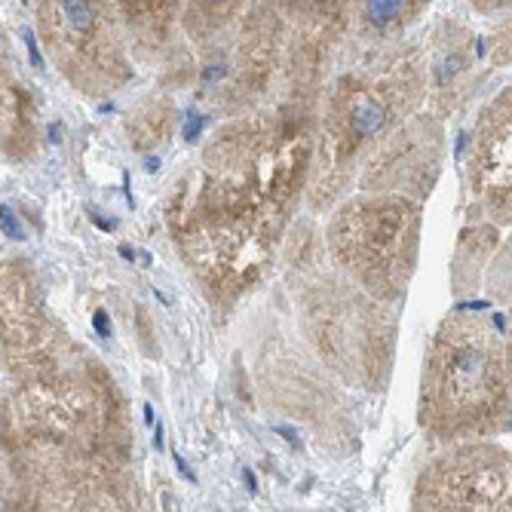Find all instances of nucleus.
Here are the masks:
<instances>
[{
    "instance_id": "1",
    "label": "nucleus",
    "mask_w": 512,
    "mask_h": 512,
    "mask_svg": "<svg viewBox=\"0 0 512 512\" xmlns=\"http://www.w3.org/2000/svg\"><path fill=\"white\" fill-rule=\"evenodd\" d=\"M427 108L424 43L393 40L365 46L322 92L316 160L307 184L313 212L332 209L356 188L362 166L387 138Z\"/></svg>"
},
{
    "instance_id": "2",
    "label": "nucleus",
    "mask_w": 512,
    "mask_h": 512,
    "mask_svg": "<svg viewBox=\"0 0 512 512\" xmlns=\"http://www.w3.org/2000/svg\"><path fill=\"white\" fill-rule=\"evenodd\" d=\"M417 424L436 442L494 439L512 430L503 329L482 310H451L430 338Z\"/></svg>"
},
{
    "instance_id": "3",
    "label": "nucleus",
    "mask_w": 512,
    "mask_h": 512,
    "mask_svg": "<svg viewBox=\"0 0 512 512\" xmlns=\"http://www.w3.org/2000/svg\"><path fill=\"white\" fill-rule=\"evenodd\" d=\"M7 451H65L129 463V405L111 371L83 353L46 378L10 384L4 393Z\"/></svg>"
},
{
    "instance_id": "4",
    "label": "nucleus",
    "mask_w": 512,
    "mask_h": 512,
    "mask_svg": "<svg viewBox=\"0 0 512 512\" xmlns=\"http://www.w3.org/2000/svg\"><path fill=\"white\" fill-rule=\"evenodd\" d=\"M301 273L298 319L316 359L344 384L384 393L399 338L396 307L365 292L338 264L319 267L313 261Z\"/></svg>"
},
{
    "instance_id": "5",
    "label": "nucleus",
    "mask_w": 512,
    "mask_h": 512,
    "mask_svg": "<svg viewBox=\"0 0 512 512\" xmlns=\"http://www.w3.org/2000/svg\"><path fill=\"white\" fill-rule=\"evenodd\" d=\"M424 206L405 194L344 197L325 227L329 258L378 301L399 307L421 258Z\"/></svg>"
},
{
    "instance_id": "6",
    "label": "nucleus",
    "mask_w": 512,
    "mask_h": 512,
    "mask_svg": "<svg viewBox=\"0 0 512 512\" xmlns=\"http://www.w3.org/2000/svg\"><path fill=\"white\" fill-rule=\"evenodd\" d=\"M126 0H34L46 59L86 99L114 96L135 77L123 19Z\"/></svg>"
},
{
    "instance_id": "7",
    "label": "nucleus",
    "mask_w": 512,
    "mask_h": 512,
    "mask_svg": "<svg viewBox=\"0 0 512 512\" xmlns=\"http://www.w3.org/2000/svg\"><path fill=\"white\" fill-rule=\"evenodd\" d=\"M289 46V19L276 0H255L246 16L221 40L197 50L194 86L206 108L224 117H240L261 108L283 89Z\"/></svg>"
},
{
    "instance_id": "8",
    "label": "nucleus",
    "mask_w": 512,
    "mask_h": 512,
    "mask_svg": "<svg viewBox=\"0 0 512 512\" xmlns=\"http://www.w3.org/2000/svg\"><path fill=\"white\" fill-rule=\"evenodd\" d=\"M4 509H138L129 463L65 451H7Z\"/></svg>"
},
{
    "instance_id": "9",
    "label": "nucleus",
    "mask_w": 512,
    "mask_h": 512,
    "mask_svg": "<svg viewBox=\"0 0 512 512\" xmlns=\"http://www.w3.org/2000/svg\"><path fill=\"white\" fill-rule=\"evenodd\" d=\"M411 509L512 512V451L491 439L451 442L417 476Z\"/></svg>"
},
{
    "instance_id": "10",
    "label": "nucleus",
    "mask_w": 512,
    "mask_h": 512,
    "mask_svg": "<svg viewBox=\"0 0 512 512\" xmlns=\"http://www.w3.org/2000/svg\"><path fill=\"white\" fill-rule=\"evenodd\" d=\"M83 356L50 313L37 270L25 258L4 264V371L10 384L37 381Z\"/></svg>"
},
{
    "instance_id": "11",
    "label": "nucleus",
    "mask_w": 512,
    "mask_h": 512,
    "mask_svg": "<svg viewBox=\"0 0 512 512\" xmlns=\"http://www.w3.org/2000/svg\"><path fill=\"white\" fill-rule=\"evenodd\" d=\"M258 359V384L264 396L298 424L310 427L329 451H347L350 439L356 436V424L335 384L310 362V356H301L283 341H276L267 344Z\"/></svg>"
},
{
    "instance_id": "12",
    "label": "nucleus",
    "mask_w": 512,
    "mask_h": 512,
    "mask_svg": "<svg viewBox=\"0 0 512 512\" xmlns=\"http://www.w3.org/2000/svg\"><path fill=\"white\" fill-rule=\"evenodd\" d=\"M470 212L512 227V83L491 96L473 120L463 157Z\"/></svg>"
},
{
    "instance_id": "13",
    "label": "nucleus",
    "mask_w": 512,
    "mask_h": 512,
    "mask_svg": "<svg viewBox=\"0 0 512 512\" xmlns=\"http://www.w3.org/2000/svg\"><path fill=\"white\" fill-rule=\"evenodd\" d=\"M445 163V120L430 108L405 120L362 166L356 188L427 200Z\"/></svg>"
},
{
    "instance_id": "14",
    "label": "nucleus",
    "mask_w": 512,
    "mask_h": 512,
    "mask_svg": "<svg viewBox=\"0 0 512 512\" xmlns=\"http://www.w3.org/2000/svg\"><path fill=\"white\" fill-rule=\"evenodd\" d=\"M427 108L442 120L454 117L479 83V65L485 59V40L454 16L439 19L427 40ZM488 62V59H485Z\"/></svg>"
},
{
    "instance_id": "15",
    "label": "nucleus",
    "mask_w": 512,
    "mask_h": 512,
    "mask_svg": "<svg viewBox=\"0 0 512 512\" xmlns=\"http://www.w3.org/2000/svg\"><path fill=\"white\" fill-rule=\"evenodd\" d=\"M188 0H126L123 19L135 65H160L181 37Z\"/></svg>"
},
{
    "instance_id": "16",
    "label": "nucleus",
    "mask_w": 512,
    "mask_h": 512,
    "mask_svg": "<svg viewBox=\"0 0 512 512\" xmlns=\"http://www.w3.org/2000/svg\"><path fill=\"white\" fill-rule=\"evenodd\" d=\"M433 7V0H353V37L365 46L402 40Z\"/></svg>"
},
{
    "instance_id": "17",
    "label": "nucleus",
    "mask_w": 512,
    "mask_h": 512,
    "mask_svg": "<svg viewBox=\"0 0 512 512\" xmlns=\"http://www.w3.org/2000/svg\"><path fill=\"white\" fill-rule=\"evenodd\" d=\"M503 243V227L488 218H473L460 230V240L451 261V286L454 295H473L479 286H485V273Z\"/></svg>"
},
{
    "instance_id": "18",
    "label": "nucleus",
    "mask_w": 512,
    "mask_h": 512,
    "mask_svg": "<svg viewBox=\"0 0 512 512\" xmlns=\"http://www.w3.org/2000/svg\"><path fill=\"white\" fill-rule=\"evenodd\" d=\"M37 102L34 92L4 68V157L13 163L37 151Z\"/></svg>"
},
{
    "instance_id": "19",
    "label": "nucleus",
    "mask_w": 512,
    "mask_h": 512,
    "mask_svg": "<svg viewBox=\"0 0 512 512\" xmlns=\"http://www.w3.org/2000/svg\"><path fill=\"white\" fill-rule=\"evenodd\" d=\"M252 4L255 0H188L181 16V37L203 50L234 28Z\"/></svg>"
},
{
    "instance_id": "20",
    "label": "nucleus",
    "mask_w": 512,
    "mask_h": 512,
    "mask_svg": "<svg viewBox=\"0 0 512 512\" xmlns=\"http://www.w3.org/2000/svg\"><path fill=\"white\" fill-rule=\"evenodd\" d=\"M178 123V105L169 92H157V96H148L138 102L129 114H126V138L132 151L148 154L157 151L160 145H166Z\"/></svg>"
},
{
    "instance_id": "21",
    "label": "nucleus",
    "mask_w": 512,
    "mask_h": 512,
    "mask_svg": "<svg viewBox=\"0 0 512 512\" xmlns=\"http://www.w3.org/2000/svg\"><path fill=\"white\" fill-rule=\"evenodd\" d=\"M276 7L286 13L289 22L313 19V16L353 19V0H276Z\"/></svg>"
},
{
    "instance_id": "22",
    "label": "nucleus",
    "mask_w": 512,
    "mask_h": 512,
    "mask_svg": "<svg viewBox=\"0 0 512 512\" xmlns=\"http://www.w3.org/2000/svg\"><path fill=\"white\" fill-rule=\"evenodd\" d=\"M482 40H485V59L491 68H512V13H503V19Z\"/></svg>"
},
{
    "instance_id": "23",
    "label": "nucleus",
    "mask_w": 512,
    "mask_h": 512,
    "mask_svg": "<svg viewBox=\"0 0 512 512\" xmlns=\"http://www.w3.org/2000/svg\"><path fill=\"white\" fill-rule=\"evenodd\" d=\"M467 4L479 16H503V13H512V0H467Z\"/></svg>"
},
{
    "instance_id": "24",
    "label": "nucleus",
    "mask_w": 512,
    "mask_h": 512,
    "mask_svg": "<svg viewBox=\"0 0 512 512\" xmlns=\"http://www.w3.org/2000/svg\"><path fill=\"white\" fill-rule=\"evenodd\" d=\"M503 344H506V368H509V384H512V304L503 316Z\"/></svg>"
}]
</instances>
